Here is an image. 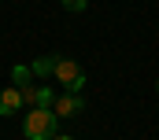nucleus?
<instances>
[{
  "label": "nucleus",
  "instance_id": "6e6552de",
  "mask_svg": "<svg viewBox=\"0 0 159 140\" xmlns=\"http://www.w3.org/2000/svg\"><path fill=\"white\" fill-rule=\"evenodd\" d=\"M59 4H63L67 11H85V7H89V0H59Z\"/></svg>",
  "mask_w": 159,
  "mask_h": 140
},
{
  "label": "nucleus",
  "instance_id": "423d86ee",
  "mask_svg": "<svg viewBox=\"0 0 159 140\" xmlns=\"http://www.w3.org/2000/svg\"><path fill=\"white\" fill-rule=\"evenodd\" d=\"M11 85H15V89L34 85V74H30V67H26V63H15V67H11Z\"/></svg>",
  "mask_w": 159,
  "mask_h": 140
},
{
  "label": "nucleus",
  "instance_id": "39448f33",
  "mask_svg": "<svg viewBox=\"0 0 159 140\" xmlns=\"http://www.w3.org/2000/svg\"><path fill=\"white\" fill-rule=\"evenodd\" d=\"M56 63H59V55H41L30 63V74L34 77H48V74H56Z\"/></svg>",
  "mask_w": 159,
  "mask_h": 140
},
{
  "label": "nucleus",
  "instance_id": "20e7f679",
  "mask_svg": "<svg viewBox=\"0 0 159 140\" xmlns=\"http://www.w3.org/2000/svg\"><path fill=\"white\" fill-rule=\"evenodd\" d=\"M19 107H22V92H19L15 85L0 92V118H11V114H15Z\"/></svg>",
  "mask_w": 159,
  "mask_h": 140
},
{
  "label": "nucleus",
  "instance_id": "9d476101",
  "mask_svg": "<svg viewBox=\"0 0 159 140\" xmlns=\"http://www.w3.org/2000/svg\"><path fill=\"white\" fill-rule=\"evenodd\" d=\"M156 92H159V81H156Z\"/></svg>",
  "mask_w": 159,
  "mask_h": 140
},
{
  "label": "nucleus",
  "instance_id": "f257e3e1",
  "mask_svg": "<svg viewBox=\"0 0 159 140\" xmlns=\"http://www.w3.org/2000/svg\"><path fill=\"white\" fill-rule=\"evenodd\" d=\"M56 125H59V118L52 114V111H26V118H22V137L26 140H52L56 137Z\"/></svg>",
  "mask_w": 159,
  "mask_h": 140
},
{
  "label": "nucleus",
  "instance_id": "7ed1b4c3",
  "mask_svg": "<svg viewBox=\"0 0 159 140\" xmlns=\"http://www.w3.org/2000/svg\"><path fill=\"white\" fill-rule=\"evenodd\" d=\"M81 111H85L81 92H63V96H56V103H52V114H56V118H74Z\"/></svg>",
  "mask_w": 159,
  "mask_h": 140
},
{
  "label": "nucleus",
  "instance_id": "0eeeda50",
  "mask_svg": "<svg viewBox=\"0 0 159 140\" xmlns=\"http://www.w3.org/2000/svg\"><path fill=\"white\" fill-rule=\"evenodd\" d=\"M52 103H56V92H52L48 85H41L37 96H34V107H41V111H52Z\"/></svg>",
  "mask_w": 159,
  "mask_h": 140
},
{
  "label": "nucleus",
  "instance_id": "f03ea898",
  "mask_svg": "<svg viewBox=\"0 0 159 140\" xmlns=\"http://www.w3.org/2000/svg\"><path fill=\"white\" fill-rule=\"evenodd\" d=\"M56 81L63 85V92H81L85 89V74L74 59H63L59 55V63H56Z\"/></svg>",
  "mask_w": 159,
  "mask_h": 140
},
{
  "label": "nucleus",
  "instance_id": "1a4fd4ad",
  "mask_svg": "<svg viewBox=\"0 0 159 140\" xmlns=\"http://www.w3.org/2000/svg\"><path fill=\"white\" fill-rule=\"evenodd\" d=\"M52 140H74V137H59V133H56V137H52Z\"/></svg>",
  "mask_w": 159,
  "mask_h": 140
}]
</instances>
